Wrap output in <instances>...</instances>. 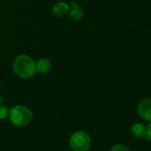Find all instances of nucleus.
Returning <instances> with one entry per match:
<instances>
[{"instance_id":"nucleus-1","label":"nucleus","mask_w":151,"mask_h":151,"mask_svg":"<svg viewBox=\"0 0 151 151\" xmlns=\"http://www.w3.org/2000/svg\"><path fill=\"white\" fill-rule=\"evenodd\" d=\"M13 70L19 78L27 79L32 78L36 74V62L34 60L25 54L17 56L13 62Z\"/></svg>"},{"instance_id":"nucleus-2","label":"nucleus","mask_w":151,"mask_h":151,"mask_svg":"<svg viewBox=\"0 0 151 151\" xmlns=\"http://www.w3.org/2000/svg\"><path fill=\"white\" fill-rule=\"evenodd\" d=\"M8 118L14 125L17 127H24L31 123L33 119V113L25 106L16 105L9 109Z\"/></svg>"},{"instance_id":"nucleus-3","label":"nucleus","mask_w":151,"mask_h":151,"mask_svg":"<svg viewBox=\"0 0 151 151\" xmlns=\"http://www.w3.org/2000/svg\"><path fill=\"white\" fill-rule=\"evenodd\" d=\"M69 146L74 151H88L92 146V139L87 132L77 131L69 138Z\"/></svg>"},{"instance_id":"nucleus-4","label":"nucleus","mask_w":151,"mask_h":151,"mask_svg":"<svg viewBox=\"0 0 151 151\" xmlns=\"http://www.w3.org/2000/svg\"><path fill=\"white\" fill-rule=\"evenodd\" d=\"M138 115L145 121L151 122V99L144 98L137 104Z\"/></svg>"},{"instance_id":"nucleus-5","label":"nucleus","mask_w":151,"mask_h":151,"mask_svg":"<svg viewBox=\"0 0 151 151\" xmlns=\"http://www.w3.org/2000/svg\"><path fill=\"white\" fill-rule=\"evenodd\" d=\"M131 132L138 139H144L147 135V126L141 123H135L131 126Z\"/></svg>"},{"instance_id":"nucleus-6","label":"nucleus","mask_w":151,"mask_h":151,"mask_svg":"<svg viewBox=\"0 0 151 151\" xmlns=\"http://www.w3.org/2000/svg\"><path fill=\"white\" fill-rule=\"evenodd\" d=\"M69 11V6L65 2H58L52 7V14L55 16L61 17Z\"/></svg>"},{"instance_id":"nucleus-7","label":"nucleus","mask_w":151,"mask_h":151,"mask_svg":"<svg viewBox=\"0 0 151 151\" xmlns=\"http://www.w3.org/2000/svg\"><path fill=\"white\" fill-rule=\"evenodd\" d=\"M52 68L51 61L48 59L41 58L36 62V69L40 74H46Z\"/></svg>"},{"instance_id":"nucleus-8","label":"nucleus","mask_w":151,"mask_h":151,"mask_svg":"<svg viewBox=\"0 0 151 151\" xmlns=\"http://www.w3.org/2000/svg\"><path fill=\"white\" fill-rule=\"evenodd\" d=\"M69 17L75 21L80 20L83 17V11L78 5L71 1V8L69 7Z\"/></svg>"},{"instance_id":"nucleus-9","label":"nucleus","mask_w":151,"mask_h":151,"mask_svg":"<svg viewBox=\"0 0 151 151\" xmlns=\"http://www.w3.org/2000/svg\"><path fill=\"white\" fill-rule=\"evenodd\" d=\"M9 109L4 105L0 104V120H4L8 116Z\"/></svg>"},{"instance_id":"nucleus-10","label":"nucleus","mask_w":151,"mask_h":151,"mask_svg":"<svg viewBox=\"0 0 151 151\" xmlns=\"http://www.w3.org/2000/svg\"><path fill=\"white\" fill-rule=\"evenodd\" d=\"M110 151H130V149L128 148L127 146L121 144V143H118V144H115L111 147Z\"/></svg>"},{"instance_id":"nucleus-11","label":"nucleus","mask_w":151,"mask_h":151,"mask_svg":"<svg viewBox=\"0 0 151 151\" xmlns=\"http://www.w3.org/2000/svg\"><path fill=\"white\" fill-rule=\"evenodd\" d=\"M145 139L148 141H151V122H149V124L147 125V135Z\"/></svg>"},{"instance_id":"nucleus-12","label":"nucleus","mask_w":151,"mask_h":151,"mask_svg":"<svg viewBox=\"0 0 151 151\" xmlns=\"http://www.w3.org/2000/svg\"><path fill=\"white\" fill-rule=\"evenodd\" d=\"M2 102H3V97L0 95V104H1Z\"/></svg>"}]
</instances>
